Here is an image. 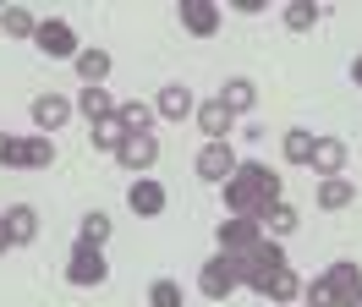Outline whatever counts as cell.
<instances>
[{
	"label": "cell",
	"mask_w": 362,
	"mask_h": 307,
	"mask_svg": "<svg viewBox=\"0 0 362 307\" xmlns=\"http://www.w3.org/2000/svg\"><path fill=\"white\" fill-rule=\"evenodd\" d=\"M346 154H351V149H346V137H318V143H313V170L318 175H340V170H346Z\"/></svg>",
	"instance_id": "14"
},
{
	"label": "cell",
	"mask_w": 362,
	"mask_h": 307,
	"mask_svg": "<svg viewBox=\"0 0 362 307\" xmlns=\"http://www.w3.org/2000/svg\"><path fill=\"white\" fill-rule=\"evenodd\" d=\"M23 165H28V170L55 165V143H49V137H23Z\"/></svg>",
	"instance_id": "26"
},
{
	"label": "cell",
	"mask_w": 362,
	"mask_h": 307,
	"mask_svg": "<svg viewBox=\"0 0 362 307\" xmlns=\"http://www.w3.org/2000/svg\"><path fill=\"white\" fill-rule=\"evenodd\" d=\"M313 22H318V6H313V0H291V6H286V28H291V33H308Z\"/></svg>",
	"instance_id": "28"
},
{
	"label": "cell",
	"mask_w": 362,
	"mask_h": 307,
	"mask_svg": "<svg viewBox=\"0 0 362 307\" xmlns=\"http://www.w3.org/2000/svg\"><path fill=\"white\" fill-rule=\"evenodd\" d=\"M324 274H329V285H335L340 307H362V269L357 263H329Z\"/></svg>",
	"instance_id": "13"
},
{
	"label": "cell",
	"mask_w": 362,
	"mask_h": 307,
	"mask_svg": "<svg viewBox=\"0 0 362 307\" xmlns=\"http://www.w3.org/2000/svg\"><path fill=\"white\" fill-rule=\"evenodd\" d=\"M264 296H269L274 307H286V302H296V296H302V280H296L291 269H274L269 285H264Z\"/></svg>",
	"instance_id": "22"
},
{
	"label": "cell",
	"mask_w": 362,
	"mask_h": 307,
	"mask_svg": "<svg viewBox=\"0 0 362 307\" xmlns=\"http://www.w3.org/2000/svg\"><path fill=\"white\" fill-rule=\"evenodd\" d=\"M127 137H132V132H127V127H121V121H115V115H110V121H99V127H93V137H88V143H93V149H99V154H110V159H115Z\"/></svg>",
	"instance_id": "23"
},
{
	"label": "cell",
	"mask_w": 362,
	"mask_h": 307,
	"mask_svg": "<svg viewBox=\"0 0 362 307\" xmlns=\"http://www.w3.org/2000/svg\"><path fill=\"white\" fill-rule=\"evenodd\" d=\"M296 219H302V214H296L291 203L280 197L274 209H264V219H258V225H264V236H274V241H280V236H291V231H296Z\"/></svg>",
	"instance_id": "19"
},
{
	"label": "cell",
	"mask_w": 362,
	"mask_h": 307,
	"mask_svg": "<svg viewBox=\"0 0 362 307\" xmlns=\"http://www.w3.org/2000/svg\"><path fill=\"white\" fill-rule=\"evenodd\" d=\"M258 241H264V225L247 219V214H230L226 225H220V253H230V258H247Z\"/></svg>",
	"instance_id": "5"
},
{
	"label": "cell",
	"mask_w": 362,
	"mask_h": 307,
	"mask_svg": "<svg viewBox=\"0 0 362 307\" xmlns=\"http://www.w3.org/2000/svg\"><path fill=\"white\" fill-rule=\"evenodd\" d=\"M302 302H308V307H340L335 285H329V274H318L313 285H302Z\"/></svg>",
	"instance_id": "29"
},
{
	"label": "cell",
	"mask_w": 362,
	"mask_h": 307,
	"mask_svg": "<svg viewBox=\"0 0 362 307\" xmlns=\"http://www.w3.org/2000/svg\"><path fill=\"white\" fill-rule=\"evenodd\" d=\"M77 115H83L88 127H99V121L115 115V99L105 93V88H83V93H77Z\"/></svg>",
	"instance_id": "16"
},
{
	"label": "cell",
	"mask_w": 362,
	"mask_h": 307,
	"mask_svg": "<svg viewBox=\"0 0 362 307\" xmlns=\"http://www.w3.org/2000/svg\"><path fill=\"white\" fill-rule=\"evenodd\" d=\"M6 247H11V231H6V219H0V253H6Z\"/></svg>",
	"instance_id": "33"
},
{
	"label": "cell",
	"mask_w": 362,
	"mask_h": 307,
	"mask_svg": "<svg viewBox=\"0 0 362 307\" xmlns=\"http://www.w3.org/2000/svg\"><path fill=\"white\" fill-rule=\"evenodd\" d=\"M0 219H6V231H11V247H28V241L39 236V214H33L28 203H11Z\"/></svg>",
	"instance_id": "15"
},
{
	"label": "cell",
	"mask_w": 362,
	"mask_h": 307,
	"mask_svg": "<svg viewBox=\"0 0 362 307\" xmlns=\"http://www.w3.org/2000/svg\"><path fill=\"white\" fill-rule=\"evenodd\" d=\"M236 165H242V159H236L230 143H204V154H198V175H204V181H220V187L236 175Z\"/></svg>",
	"instance_id": "7"
},
{
	"label": "cell",
	"mask_w": 362,
	"mask_h": 307,
	"mask_svg": "<svg viewBox=\"0 0 362 307\" xmlns=\"http://www.w3.org/2000/svg\"><path fill=\"white\" fill-rule=\"evenodd\" d=\"M66 280L77 291H88V285H105L110 280V263H105V247H88V241H77L66 258Z\"/></svg>",
	"instance_id": "4"
},
{
	"label": "cell",
	"mask_w": 362,
	"mask_h": 307,
	"mask_svg": "<svg viewBox=\"0 0 362 307\" xmlns=\"http://www.w3.org/2000/svg\"><path fill=\"white\" fill-rule=\"evenodd\" d=\"M77 241H88V247H105L110 241V214H83V231H77Z\"/></svg>",
	"instance_id": "27"
},
{
	"label": "cell",
	"mask_w": 362,
	"mask_h": 307,
	"mask_svg": "<svg viewBox=\"0 0 362 307\" xmlns=\"http://www.w3.org/2000/svg\"><path fill=\"white\" fill-rule=\"evenodd\" d=\"M181 28H187L192 39H209V33L220 28V6H214V0H181Z\"/></svg>",
	"instance_id": "12"
},
{
	"label": "cell",
	"mask_w": 362,
	"mask_h": 307,
	"mask_svg": "<svg viewBox=\"0 0 362 307\" xmlns=\"http://www.w3.org/2000/svg\"><path fill=\"white\" fill-rule=\"evenodd\" d=\"M33 44L45 50L49 61H77V55H83V44H77V28H71L66 17H45L39 28H33Z\"/></svg>",
	"instance_id": "3"
},
{
	"label": "cell",
	"mask_w": 362,
	"mask_h": 307,
	"mask_svg": "<svg viewBox=\"0 0 362 307\" xmlns=\"http://www.w3.org/2000/svg\"><path fill=\"white\" fill-rule=\"evenodd\" d=\"M198 127H204L209 143H230V127H236V115H230L226 99L214 93V99H204V105H198Z\"/></svg>",
	"instance_id": "9"
},
{
	"label": "cell",
	"mask_w": 362,
	"mask_h": 307,
	"mask_svg": "<svg viewBox=\"0 0 362 307\" xmlns=\"http://www.w3.org/2000/svg\"><path fill=\"white\" fill-rule=\"evenodd\" d=\"M115 121H121V127L137 137V132H148V127H154L159 115H154V105H143V99H127V105H115Z\"/></svg>",
	"instance_id": "20"
},
{
	"label": "cell",
	"mask_w": 362,
	"mask_h": 307,
	"mask_svg": "<svg viewBox=\"0 0 362 307\" xmlns=\"http://www.w3.org/2000/svg\"><path fill=\"white\" fill-rule=\"evenodd\" d=\"M280 197H286V181H280L269 165H258V159H242L236 175L226 181V209H230V214L264 219V209H274Z\"/></svg>",
	"instance_id": "1"
},
{
	"label": "cell",
	"mask_w": 362,
	"mask_h": 307,
	"mask_svg": "<svg viewBox=\"0 0 362 307\" xmlns=\"http://www.w3.org/2000/svg\"><path fill=\"white\" fill-rule=\"evenodd\" d=\"M71 66H77L83 88H105V77H110V50H83Z\"/></svg>",
	"instance_id": "17"
},
{
	"label": "cell",
	"mask_w": 362,
	"mask_h": 307,
	"mask_svg": "<svg viewBox=\"0 0 362 307\" xmlns=\"http://www.w3.org/2000/svg\"><path fill=\"white\" fill-rule=\"evenodd\" d=\"M0 28L11 33V39H33V11H23V6H0Z\"/></svg>",
	"instance_id": "25"
},
{
	"label": "cell",
	"mask_w": 362,
	"mask_h": 307,
	"mask_svg": "<svg viewBox=\"0 0 362 307\" xmlns=\"http://www.w3.org/2000/svg\"><path fill=\"white\" fill-rule=\"evenodd\" d=\"M198 291H204L209 302H226L230 291H242V258L214 253V258L204 263V274H198Z\"/></svg>",
	"instance_id": "2"
},
{
	"label": "cell",
	"mask_w": 362,
	"mask_h": 307,
	"mask_svg": "<svg viewBox=\"0 0 362 307\" xmlns=\"http://www.w3.org/2000/svg\"><path fill=\"white\" fill-rule=\"evenodd\" d=\"M71 99H61V93H39V99H33V105H28V115H33V127L39 132H61L71 121Z\"/></svg>",
	"instance_id": "8"
},
{
	"label": "cell",
	"mask_w": 362,
	"mask_h": 307,
	"mask_svg": "<svg viewBox=\"0 0 362 307\" xmlns=\"http://www.w3.org/2000/svg\"><path fill=\"white\" fill-rule=\"evenodd\" d=\"M0 165H6V170H11V165H23V137L0 132Z\"/></svg>",
	"instance_id": "31"
},
{
	"label": "cell",
	"mask_w": 362,
	"mask_h": 307,
	"mask_svg": "<svg viewBox=\"0 0 362 307\" xmlns=\"http://www.w3.org/2000/svg\"><path fill=\"white\" fill-rule=\"evenodd\" d=\"M148 307H181V285H176V280H154Z\"/></svg>",
	"instance_id": "30"
},
{
	"label": "cell",
	"mask_w": 362,
	"mask_h": 307,
	"mask_svg": "<svg viewBox=\"0 0 362 307\" xmlns=\"http://www.w3.org/2000/svg\"><path fill=\"white\" fill-rule=\"evenodd\" d=\"M313 143H318V137H313L308 127H291L286 137H280V149H286V159H291V165H313Z\"/></svg>",
	"instance_id": "21"
},
{
	"label": "cell",
	"mask_w": 362,
	"mask_h": 307,
	"mask_svg": "<svg viewBox=\"0 0 362 307\" xmlns=\"http://www.w3.org/2000/svg\"><path fill=\"white\" fill-rule=\"evenodd\" d=\"M351 83L362 88V55H357V61H351Z\"/></svg>",
	"instance_id": "32"
},
{
	"label": "cell",
	"mask_w": 362,
	"mask_h": 307,
	"mask_svg": "<svg viewBox=\"0 0 362 307\" xmlns=\"http://www.w3.org/2000/svg\"><path fill=\"white\" fill-rule=\"evenodd\" d=\"M127 209H132V214H143V219L165 214V187H159V181H148V175H137L132 187H127Z\"/></svg>",
	"instance_id": "11"
},
{
	"label": "cell",
	"mask_w": 362,
	"mask_h": 307,
	"mask_svg": "<svg viewBox=\"0 0 362 307\" xmlns=\"http://www.w3.org/2000/svg\"><path fill=\"white\" fill-rule=\"evenodd\" d=\"M220 99H226V110H230V115H247V110L258 105V88H252L247 77H230V83H226V93H220Z\"/></svg>",
	"instance_id": "24"
},
{
	"label": "cell",
	"mask_w": 362,
	"mask_h": 307,
	"mask_svg": "<svg viewBox=\"0 0 362 307\" xmlns=\"http://www.w3.org/2000/svg\"><path fill=\"white\" fill-rule=\"evenodd\" d=\"M154 159H159V137H154V132L127 137L121 154H115V165H121V170H132V175H148V170H154Z\"/></svg>",
	"instance_id": "6"
},
{
	"label": "cell",
	"mask_w": 362,
	"mask_h": 307,
	"mask_svg": "<svg viewBox=\"0 0 362 307\" xmlns=\"http://www.w3.org/2000/svg\"><path fill=\"white\" fill-rule=\"evenodd\" d=\"M357 197V181H346V175H324L318 181V209H346Z\"/></svg>",
	"instance_id": "18"
},
{
	"label": "cell",
	"mask_w": 362,
	"mask_h": 307,
	"mask_svg": "<svg viewBox=\"0 0 362 307\" xmlns=\"http://www.w3.org/2000/svg\"><path fill=\"white\" fill-rule=\"evenodd\" d=\"M154 115H159V121H187V115H198V99H192V88H181V83L159 88Z\"/></svg>",
	"instance_id": "10"
}]
</instances>
